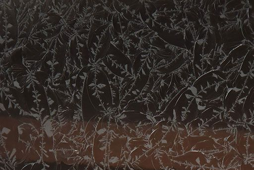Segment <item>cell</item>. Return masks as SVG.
Returning <instances> with one entry per match:
<instances>
[{"mask_svg": "<svg viewBox=\"0 0 254 170\" xmlns=\"http://www.w3.org/2000/svg\"><path fill=\"white\" fill-rule=\"evenodd\" d=\"M240 166L237 167H231L225 170H240Z\"/></svg>", "mask_w": 254, "mask_h": 170, "instance_id": "52a82bcc", "label": "cell"}, {"mask_svg": "<svg viewBox=\"0 0 254 170\" xmlns=\"http://www.w3.org/2000/svg\"><path fill=\"white\" fill-rule=\"evenodd\" d=\"M247 126L249 127L250 130V134H251L252 136L254 137V125L251 124V123H245Z\"/></svg>", "mask_w": 254, "mask_h": 170, "instance_id": "8992f818", "label": "cell"}, {"mask_svg": "<svg viewBox=\"0 0 254 170\" xmlns=\"http://www.w3.org/2000/svg\"><path fill=\"white\" fill-rule=\"evenodd\" d=\"M236 129V139L228 146L234 149L240 155L247 159V147L250 130L245 123L237 125Z\"/></svg>", "mask_w": 254, "mask_h": 170, "instance_id": "6da1fadb", "label": "cell"}, {"mask_svg": "<svg viewBox=\"0 0 254 170\" xmlns=\"http://www.w3.org/2000/svg\"><path fill=\"white\" fill-rule=\"evenodd\" d=\"M191 55L192 54L188 50H185L169 64L153 69L150 73L152 75L155 74L156 75H157V74L162 75L170 74L180 68L181 67L184 65L190 59Z\"/></svg>", "mask_w": 254, "mask_h": 170, "instance_id": "7a4b0ae2", "label": "cell"}, {"mask_svg": "<svg viewBox=\"0 0 254 170\" xmlns=\"http://www.w3.org/2000/svg\"><path fill=\"white\" fill-rule=\"evenodd\" d=\"M250 123L254 125V118L251 120Z\"/></svg>", "mask_w": 254, "mask_h": 170, "instance_id": "9c48e42d", "label": "cell"}, {"mask_svg": "<svg viewBox=\"0 0 254 170\" xmlns=\"http://www.w3.org/2000/svg\"><path fill=\"white\" fill-rule=\"evenodd\" d=\"M240 170H254V166L246 160L241 164Z\"/></svg>", "mask_w": 254, "mask_h": 170, "instance_id": "5b68a950", "label": "cell"}, {"mask_svg": "<svg viewBox=\"0 0 254 170\" xmlns=\"http://www.w3.org/2000/svg\"><path fill=\"white\" fill-rule=\"evenodd\" d=\"M251 164H252L254 166V160H252L249 161Z\"/></svg>", "mask_w": 254, "mask_h": 170, "instance_id": "ba28073f", "label": "cell"}, {"mask_svg": "<svg viewBox=\"0 0 254 170\" xmlns=\"http://www.w3.org/2000/svg\"><path fill=\"white\" fill-rule=\"evenodd\" d=\"M226 154L222 161V169L223 170L228 169L235 158L240 155L234 149L229 146L226 147Z\"/></svg>", "mask_w": 254, "mask_h": 170, "instance_id": "277c9868", "label": "cell"}, {"mask_svg": "<svg viewBox=\"0 0 254 170\" xmlns=\"http://www.w3.org/2000/svg\"><path fill=\"white\" fill-rule=\"evenodd\" d=\"M243 105V111L245 123H250L254 112V87L245 98Z\"/></svg>", "mask_w": 254, "mask_h": 170, "instance_id": "3957f363", "label": "cell"}]
</instances>
